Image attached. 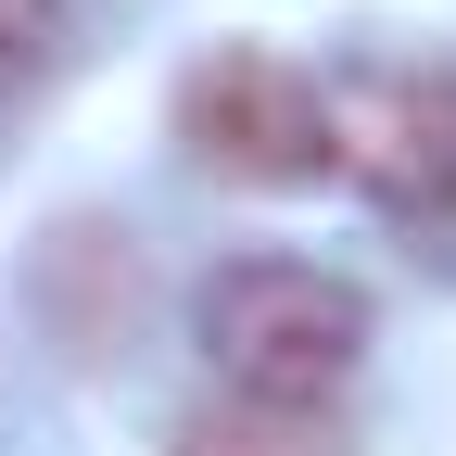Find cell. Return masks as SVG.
Returning a JSON list of instances; mask_svg holds the SVG:
<instances>
[{
    "label": "cell",
    "mask_w": 456,
    "mask_h": 456,
    "mask_svg": "<svg viewBox=\"0 0 456 456\" xmlns=\"http://www.w3.org/2000/svg\"><path fill=\"white\" fill-rule=\"evenodd\" d=\"M203 355H216L228 393L330 406L368 368V292L342 266H305V254H241V266L203 279Z\"/></svg>",
    "instance_id": "1"
},
{
    "label": "cell",
    "mask_w": 456,
    "mask_h": 456,
    "mask_svg": "<svg viewBox=\"0 0 456 456\" xmlns=\"http://www.w3.org/2000/svg\"><path fill=\"white\" fill-rule=\"evenodd\" d=\"M317 114H330V178H355L406 228H456V64H342Z\"/></svg>",
    "instance_id": "2"
},
{
    "label": "cell",
    "mask_w": 456,
    "mask_h": 456,
    "mask_svg": "<svg viewBox=\"0 0 456 456\" xmlns=\"http://www.w3.org/2000/svg\"><path fill=\"white\" fill-rule=\"evenodd\" d=\"M178 140H191V165H216V178H241V191L330 178L317 77L279 64V51H203V64L178 77Z\"/></svg>",
    "instance_id": "3"
},
{
    "label": "cell",
    "mask_w": 456,
    "mask_h": 456,
    "mask_svg": "<svg viewBox=\"0 0 456 456\" xmlns=\"http://www.w3.org/2000/svg\"><path fill=\"white\" fill-rule=\"evenodd\" d=\"M165 456H355L342 406H266V393H216L165 431Z\"/></svg>",
    "instance_id": "4"
},
{
    "label": "cell",
    "mask_w": 456,
    "mask_h": 456,
    "mask_svg": "<svg viewBox=\"0 0 456 456\" xmlns=\"http://www.w3.org/2000/svg\"><path fill=\"white\" fill-rule=\"evenodd\" d=\"M64 64V0H0V102Z\"/></svg>",
    "instance_id": "5"
}]
</instances>
